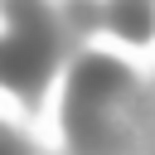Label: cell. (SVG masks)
Segmentation results:
<instances>
[{"mask_svg": "<svg viewBox=\"0 0 155 155\" xmlns=\"http://www.w3.org/2000/svg\"><path fill=\"white\" fill-rule=\"evenodd\" d=\"M5 15H10V44L0 53V73L19 97H39L58 48L68 44L63 24L44 10V0H5Z\"/></svg>", "mask_w": 155, "mask_h": 155, "instance_id": "6da1fadb", "label": "cell"}, {"mask_svg": "<svg viewBox=\"0 0 155 155\" xmlns=\"http://www.w3.org/2000/svg\"><path fill=\"white\" fill-rule=\"evenodd\" d=\"M131 92V73L116 63V58H102V53H82L73 63V82H68V102H82V107H107L111 97H126Z\"/></svg>", "mask_w": 155, "mask_h": 155, "instance_id": "7a4b0ae2", "label": "cell"}, {"mask_svg": "<svg viewBox=\"0 0 155 155\" xmlns=\"http://www.w3.org/2000/svg\"><path fill=\"white\" fill-rule=\"evenodd\" d=\"M102 24H111L131 44H145L150 29H155V10H150V0H111L107 15H102Z\"/></svg>", "mask_w": 155, "mask_h": 155, "instance_id": "3957f363", "label": "cell"}, {"mask_svg": "<svg viewBox=\"0 0 155 155\" xmlns=\"http://www.w3.org/2000/svg\"><path fill=\"white\" fill-rule=\"evenodd\" d=\"M58 24H63V39H87V34L102 24V10H97L92 0H63Z\"/></svg>", "mask_w": 155, "mask_h": 155, "instance_id": "277c9868", "label": "cell"}]
</instances>
